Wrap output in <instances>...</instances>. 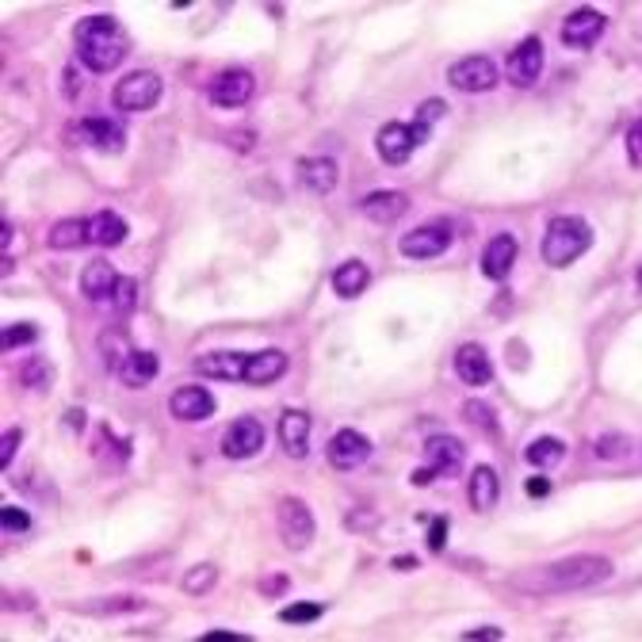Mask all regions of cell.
I'll list each match as a JSON object with an SVG mask.
<instances>
[{"label": "cell", "mask_w": 642, "mask_h": 642, "mask_svg": "<svg viewBox=\"0 0 642 642\" xmlns=\"http://www.w3.org/2000/svg\"><path fill=\"white\" fill-rule=\"evenodd\" d=\"M539 73H543V43H539L535 35H528V39L509 54L505 77H509L516 88H532L535 81H539Z\"/></svg>", "instance_id": "cell-14"}, {"label": "cell", "mask_w": 642, "mask_h": 642, "mask_svg": "<svg viewBox=\"0 0 642 642\" xmlns=\"http://www.w3.org/2000/svg\"><path fill=\"white\" fill-rule=\"evenodd\" d=\"M467 497H471L474 513H490L493 505L501 501V474L493 471V467H486V463H482V467H474Z\"/></svg>", "instance_id": "cell-26"}, {"label": "cell", "mask_w": 642, "mask_h": 642, "mask_svg": "<svg viewBox=\"0 0 642 642\" xmlns=\"http://www.w3.org/2000/svg\"><path fill=\"white\" fill-rule=\"evenodd\" d=\"M276 516H279V535H283V543H287L291 551H306V547L314 543L318 520H314V513L306 509V501H299V497H283L276 505Z\"/></svg>", "instance_id": "cell-6"}, {"label": "cell", "mask_w": 642, "mask_h": 642, "mask_svg": "<svg viewBox=\"0 0 642 642\" xmlns=\"http://www.w3.org/2000/svg\"><path fill=\"white\" fill-rule=\"evenodd\" d=\"M169 413L176 421H207L214 413L211 390L207 386H180V390H172Z\"/></svg>", "instance_id": "cell-15"}, {"label": "cell", "mask_w": 642, "mask_h": 642, "mask_svg": "<svg viewBox=\"0 0 642 642\" xmlns=\"http://www.w3.org/2000/svg\"><path fill=\"white\" fill-rule=\"evenodd\" d=\"M467 421H471L474 428H482V432H490V436L501 432V428H497V417H493V409L482 406V402H467Z\"/></svg>", "instance_id": "cell-34"}, {"label": "cell", "mask_w": 642, "mask_h": 642, "mask_svg": "<svg viewBox=\"0 0 642 642\" xmlns=\"http://www.w3.org/2000/svg\"><path fill=\"white\" fill-rule=\"evenodd\" d=\"M272 589H276V593H283V589H287V578H268V581H264V593H272Z\"/></svg>", "instance_id": "cell-47"}, {"label": "cell", "mask_w": 642, "mask_h": 642, "mask_svg": "<svg viewBox=\"0 0 642 642\" xmlns=\"http://www.w3.org/2000/svg\"><path fill=\"white\" fill-rule=\"evenodd\" d=\"M245 364H249L245 352H203L195 360V371L207 379H222V383H245Z\"/></svg>", "instance_id": "cell-16"}, {"label": "cell", "mask_w": 642, "mask_h": 642, "mask_svg": "<svg viewBox=\"0 0 642 642\" xmlns=\"http://www.w3.org/2000/svg\"><path fill=\"white\" fill-rule=\"evenodd\" d=\"M283 375H287V352H279V348H260L245 364V383L249 386H268Z\"/></svg>", "instance_id": "cell-20"}, {"label": "cell", "mask_w": 642, "mask_h": 642, "mask_svg": "<svg viewBox=\"0 0 642 642\" xmlns=\"http://www.w3.org/2000/svg\"><path fill=\"white\" fill-rule=\"evenodd\" d=\"M321 604H287L283 612H279V620L283 623H314V620H321Z\"/></svg>", "instance_id": "cell-35"}, {"label": "cell", "mask_w": 642, "mask_h": 642, "mask_svg": "<svg viewBox=\"0 0 642 642\" xmlns=\"http://www.w3.org/2000/svg\"><path fill=\"white\" fill-rule=\"evenodd\" d=\"M88 222V241L92 245H100V249H111V245H123L130 234L127 218L115 211H96L92 218H85Z\"/></svg>", "instance_id": "cell-22"}, {"label": "cell", "mask_w": 642, "mask_h": 642, "mask_svg": "<svg viewBox=\"0 0 642 642\" xmlns=\"http://www.w3.org/2000/svg\"><path fill=\"white\" fill-rule=\"evenodd\" d=\"M46 241H50V249H81V245H88V222H81V218H62V222L50 226Z\"/></svg>", "instance_id": "cell-29"}, {"label": "cell", "mask_w": 642, "mask_h": 642, "mask_svg": "<svg viewBox=\"0 0 642 642\" xmlns=\"http://www.w3.org/2000/svg\"><path fill=\"white\" fill-rule=\"evenodd\" d=\"M455 375H459V383H467V386L493 383L490 352H486L482 344H463V348L455 352Z\"/></svg>", "instance_id": "cell-18"}, {"label": "cell", "mask_w": 642, "mask_h": 642, "mask_svg": "<svg viewBox=\"0 0 642 642\" xmlns=\"http://www.w3.org/2000/svg\"><path fill=\"white\" fill-rule=\"evenodd\" d=\"M73 134L85 142L88 150H100V153H119L127 146V130L119 127L115 119H104V115H92V119H81Z\"/></svg>", "instance_id": "cell-13"}, {"label": "cell", "mask_w": 642, "mask_h": 642, "mask_svg": "<svg viewBox=\"0 0 642 642\" xmlns=\"http://www.w3.org/2000/svg\"><path fill=\"white\" fill-rule=\"evenodd\" d=\"M115 310L119 314H130L134 310V302H138V283L134 279H119V287H115Z\"/></svg>", "instance_id": "cell-36"}, {"label": "cell", "mask_w": 642, "mask_h": 642, "mask_svg": "<svg viewBox=\"0 0 642 642\" xmlns=\"http://www.w3.org/2000/svg\"><path fill=\"white\" fill-rule=\"evenodd\" d=\"M157 375H161V360H157V352H146V348H134L123 371H119V379H127V386H146Z\"/></svg>", "instance_id": "cell-28"}, {"label": "cell", "mask_w": 642, "mask_h": 642, "mask_svg": "<svg viewBox=\"0 0 642 642\" xmlns=\"http://www.w3.org/2000/svg\"><path fill=\"white\" fill-rule=\"evenodd\" d=\"M436 478V467H421V471H413V486H425Z\"/></svg>", "instance_id": "cell-45"}, {"label": "cell", "mask_w": 642, "mask_h": 642, "mask_svg": "<svg viewBox=\"0 0 642 642\" xmlns=\"http://www.w3.org/2000/svg\"><path fill=\"white\" fill-rule=\"evenodd\" d=\"M23 432L20 428H8L4 432V440H0V467H12V459H16V448H20Z\"/></svg>", "instance_id": "cell-40"}, {"label": "cell", "mask_w": 642, "mask_h": 642, "mask_svg": "<svg viewBox=\"0 0 642 642\" xmlns=\"http://www.w3.org/2000/svg\"><path fill=\"white\" fill-rule=\"evenodd\" d=\"M547 490H551V482H547V478H532V482H528V493H532V497H543Z\"/></svg>", "instance_id": "cell-46"}, {"label": "cell", "mask_w": 642, "mask_h": 642, "mask_svg": "<svg viewBox=\"0 0 642 642\" xmlns=\"http://www.w3.org/2000/svg\"><path fill=\"white\" fill-rule=\"evenodd\" d=\"M394 570H417V558H394Z\"/></svg>", "instance_id": "cell-48"}, {"label": "cell", "mask_w": 642, "mask_h": 642, "mask_svg": "<svg viewBox=\"0 0 642 642\" xmlns=\"http://www.w3.org/2000/svg\"><path fill=\"white\" fill-rule=\"evenodd\" d=\"M214 581H218V570H214L211 562H199V566H192L184 578H180V589L188 593V597H203V593H211Z\"/></svg>", "instance_id": "cell-31"}, {"label": "cell", "mask_w": 642, "mask_h": 642, "mask_svg": "<svg viewBox=\"0 0 642 642\" xmlns=\"http://www.w3.org/2000/svg\"><path fill=\"white\" fill-rule=\"evenodd\" d=\"M428 467H436V474H459L463 471V459H467V448L451 436H432L425 444Z\"/></svg>", "instance_id": "cell-25"}, {"label": "cell", "mask_w": 642, "mask_h": 642, "mask_svg": "<svg viewBox=\"0 0 642 642\" xmlns=\"http://www.w3.org/2000/svg\"><path fill=\"white\" fill-rule=\"evenodd\" d=\"M203 642H241V635H230V631H207Z\"/></svg>", "instance_id": "cell-44"}, {"label": "cell", "mask_w": 642, "mask_h": 642, "mask_svg": "<svg viewBox=\"0 0 642 642\" xmlns=\"http://www.w3.org/2000/svg\"><path fill=\"white\" fill-rule=\"evenodd\" d=\"M0 524H4L8 532H31V516L20 513L16 505H8V509H0Z\"/></svg>", "instance_id": "cell-38"}, {"label": "cell", "mask_w": 642, "mask_h": 642, "mask_svg": "<svg viewBox=\"0 0 642 642\" xmlns=\"http://www.w3.org/2000/svg\"><path fill=\"white\" fill-rule=\"evenodd\" d=\"M341 180V165L333 157H306L299 161V184L314 195H329Z\"/></svg>", "instance_id": "cell-19"}, {"label": "cell", "mask_w": 642, "mask_h": 642, "mask_svg": "<svg viewBox=\"0 0 642 642\" xmlns=\"http://www.w3.org/2000/svg\"><path fill=\"white\" fill-rule=\"evenodd\" d=\"M524 459H528L532 467H539V471H551V467H558V463L566 459V444H562L558 436H539L535 444L524 448Z\"/></svg>", "instance_id": "cell-30"}, {"label": "cell", "mask_w": 642, "mask_h": 642, "mask_svg": "<svg viewBox=\"0 0 642 642\" xmlns=\"http://www.w3.org/2000/svg\"><path fill=\"white\" fill-rule=\"evenodd\" d=\"M35 337H39V329H35L31 321H23V325H8V329H4V337H0V348H4V352H12L16 344H31Z\"/></svg>", "instance_id": "cell-33"}, {"label": "cell", "mask_w": 642, "mask_h": 642, "mask_svg": "<svg viewBox=\"0 0 642 642\" xmlns=\"http://www.w3.org/2000/svg\"><path fill=\"white\" fill-rule=\"evenodd\" d=\"M333 291L341 295V299H356V295H364L367 283H371V272H367L364 260H344L337 264V272H333Z\"/></svg>", "instance_id": "cell-27"}, {"label": "cell", "mask_w": 642, "mask_h": 642, "mask_svg": "<svg viewBox=\"0 0 642 642\" xmlns=\"http://www.w3.org/2000/svg\"><path fill=\"white\" fill-rule=\"evenodd\" d=\"M635 283H639V291H642V268H639V272H635Z\"/></svg>", "instance_id": "cell-49"}, {"label": "cell", "mask_w": 642, "mask_h": 642, "mask_svg": "<svg viewBox=\"0 0 642 642\" xmlns=\"http://www.w3.org/2000/svg\"><path fill=\"white\" fill-rule=\"evenodd\" d=\"M444 539H448V520L436 516L432 528H428V551H444Z\"/></svg>", "instance_id": "cell-41"}, {"label": "cell", "mask_w": 642, "mask_h": 642, "mask_svg": "<svg viewBox=\"0 0 642 642\" xmlns=\"http://www.w3.org/2000/svg\"><path fill=\"white\" fill-rule=\"evenodd\" d=\"M428 138H432V127H425V123H386V127H379V134H375V150H379V157H383L386 165H406L409 157H413V150L417 146H425Z\"/></svg>", "instance_id": "cell-4"}, {"label": "cell", "mask_w": 642, "mask_h": 642, "mask_svg": "<svg viewBox=\"0 0 642 642\" xmlns=\"http://www.w3.org/2000/svg\"><path fill=\"white\" fill-rule=\"evenodd\" d=\"M406 211H409V195L402 192H371L360 199V214H367L371 222H383V226L398 222Z\"/></svg>", "instance_id": "cell-24"}, {"label": "cell", "mask_w": 642, "mask_h": 642, "mask_svg": "<svg viewBox=\"0 0 642 642\" xmlns=\"http://www.w3.org/2000/svg\"><path fill=\"white\" fill-rule=\"evenodd\" d=\"M440 115H444V100H425L417 107V123H425V127H432Z\"/></svg>", "instance_id": "cell-42"}, {"label": "cell", "mask_w": 642, "mask_h": 642, "mask_svg": "<svg viewBox=\"0 0 642 642\" xmlns=\"http://www.w3.org/2000/svg\"><path fill=\"white\" fill-rule=\"evenodd\" d=\"M260 448H264V425L257 417H237L234 425L222 432V455L234 459V463L253 459Z\"/></svg>", "instance_id": "cell-9"}, {"label": "cell", "mask_w": 642, "mask_h": 642, "mask_svg": "<svg viewBox=\"0 0 642 642\" xmlns=\"http://www.w3.org/2000/svg\"><path fill=\"white\" fill-rule=\"evenodd\" d=\"M627 436H600L597 440V455L600 459H623L627 455Z\"/></svg>", "instance_id": "cell-37"}, {"label": "cell", "mask_w": 642, "mask_h": 642, "mask_svg": "<svg viewBox=\"0 0 642 642\" xmlns=\"http://www.w3.org/2000/svg\"><path fill=\"white\" fill-rule=\"evenodd\" d=\"M612 562L600 555H578V558H562V562H551L543 570H535L528 578H516V585L524 589H535V593H547V589H589V585H600V581L612 578Z\"/></svg>", "instance_id": "cell-2"}, {"label": "cell", "mask_w": 642, "mask_h": 642, "mask_svg": "<svg viewBox=\"0 0 642 642\" xmlns=\"http://www.w3.org/2000/svg\"><path fill=\"white\" fill-rule=\"evenodd\" d=\"M448 245H451V230L444 226V222H432V226H417V230L402 234V241H398L402 257H409V260H432V257H440V253H448Z\"/></svg>", "instance_id": "cell-8"}, {"label": "cell", "mask_w": 642, "mask_h": 642, "mask_svg": "<svg viewBox=\"0 0 642 642\" xmlns=\"http://www.w3.org/2000/svg\"><path fill=\"white\" fill-rule=\"evenodd\" d=\"M279 444L291 459H306L310 455V413L302 409H283L279 417Z\"/></svg>", "instance_id": "cell-17"}, {"label": "cell", "mask_w": 642, "mask_h": 642, "mask_svg": "<svg viewBox=\"0 0 642 642\" xmlns=\"http://www.w3.org/2000/svg\"><path fill=\"white\" fill-rule=\"evenodd\" d=\"M463 639H505V631H501V627H474Z\"/></svg>", "instance_id": "cell-43"}, {"label": "cell", "mask_w": 642, "mask_h": 642, "mask_svg": "<svg viewBox=\"0 0 642 642\" xmlns=\"http://www.w3.org/2000/svg\"><path fill=\"white\" fill-rule=\"evenodd\" d=\"M100 352H104V364L111 367L115 375H119L134 348L127 344V337H123V333H104V337H100Z\"/></svg>", "instance_id": "cell-32"}, {"label": "cell", "mask_w": 642, "mask_h": 642, "mask_svg": "<svg viewBox=\"0 0 642 642\" xmlns=\"http://www.w3.org/2000/svg\"><path fill=\"white\" fill-rule=\"evenodd\" d=\"M115 287H119V276L107 260H92L85 272H81V295L88 302H107L115 299Z\"/></svg>", "instance_id": "cell-23"}, {"label": "cell", "mask_w": 642, "mask_h": 642, "mask_svg": "<svg viewBox=\"0 0 642 642\" xmlns=\"http://www.w3.org/2000/svg\"><path fill=\"white\" fill-rule=\"evenodd\" d=\"M253 92H257V77L249 69H226L214 77L211 100L214 107H245L253 100Z\"/></svg>", "instance_id": "cell-12"}, {"label": "cell", "mask_w": 642, "mask_h": 642, "mask_svg": "<svg viewBox=\"0 0 642 642\" xmlns=\"http://www.w3.org/2000/svg\"><path fill=\"white\" fill-rule=\"evenodd\" d=\"M604 12L600 8H574L566 20H562V43L570 46V50H589V46L597 43L600 35H604Z\"/></svg>", "instance_id": "cell-10"}, {"label": "cell", "mask_w": 642, "mask_h": 642, "mask_svg": "<svg viewBox=\"0 0 642 642\" xmlns=\"http://www.w3.org/2000/svg\"><path fill=\"white\" fill-rule=\"evenodd\" d=\"M325 459H329L337 471H352V467H360L364 459H371V440H367L364 432H356V428H341V432H333V440H329V448H325Z\"/></svg>", "instance_id": "cell-11"}, {"label": "cell", "mask_w": 642, "mask_h": 642, "mask_svg": "<svg viewBox=\"0 0 642 642\" xmlns=\"http://www.w3.org/2000/svg\"><path fill=\"white\" fill-rule=\"evenodd\" d=\"M589 249H593V226L585 218H574V214H558V218L547 222L539 257L547 260L551 268H570Z\"/></svg>", "instance_id": "cell-3"}, {"label": "cell", "mask_w": 642, "mask_h": 642, "mask_svg": "<svg viewBox=\"0 0 642 642\" xmlns=\"http://www.w3.org/2000/svg\"><path fill=\"white\" fill-rule=\"evenodd\" d=\"M513 264H516V237L513 234L490 237V245L482 249V272L501 283V279H509Z\"/></svg>", "instance_id": "cell-21"}, {"label": "cell", "mask_w": 642, "mask_h": 642, "mask_svg": "<svg viewBox=\"0 0 642 642\" xmlns=\"http://www.w3.org/2000/svg\"><path fill=\"white\" fill-rule=\"evenodd\" d=\"M73 46H77V62L85 65L88 73H111L127 58L130 39L111 12H100V16H88L77 23Z\"/></svg>", "instance_id": "cell-1"}, {"label": "cell", "mask_w": 642, "mask_h": 642, "mask_svg": "<svg viewBox=\"0 0 642 642\" xmlns=\"http://www.w3.org/2000/svg\"><path fill=\"white\" fill-rule=\"evenodd\" d=\"M627 157H631V165H639L642 169V119H635L631 127H627Z\"/></svg>", "instance_id": "cell-39"}, {"label": "cell", "mask_w": 642, "mask_h": 642, "mask_svg": "<svg viewBox=\"0 0 642 642\" xmlns=\"http://www.w3.org/2000/svg\"><path fill=\"white\" fill-rule=\"evenodd\" d=\"M161 92H165V81L153 69H134L111 88V104L119 111H150V107H157Z\"/></svg>", "instance_id": "cell-5"}, {"label": "cell", "mask_w": 642, "mask_h": 642, "mask_svg": "<svg viewBox=\"0 0 642 642\" xmlns=\"http://www.w3.org/2000/svg\"><path fill=\"white\" fill-rule=\"evenodd\" d=\"M448 85L455 92H490L497 85V62L486 54H471V58H459L448 69Z\"/></svg>", "instance_id": "cell-7"}]
</instances>
